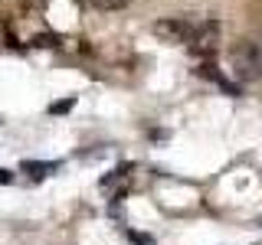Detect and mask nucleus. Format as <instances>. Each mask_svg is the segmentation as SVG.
Segmentation results:
<instances>
[{
  "mask_svg": "<svg viewBox=\"0 0 262 245\" xmlns=\"http://www.w3.org/2000/svg\"><path fill=\"white\" fill-rule=\"evenodd\" d=\"M193 30H196V23H190L187 16H164V20H158V23L151 27L154 36H158L161 43H170V46H184V43H190Z\"/></svg>",
  "mask_w": 262,
  "mask_h": 245,
  "instance_id": "obj_2",
  "label": "nucleus"
},
{
  "mask_svg": "<svg viewBox=\"0 0 262 245\" xmlns=\"http://www.w3.org/2000/svg\"><path fill=\"white\" fill-rule=\"evenodd\" d=\"M0 183H13V174H10V170H0Z\"/></svg>",
  "mask_w": 262,
  "mask_h": 245,
  "instance_id": "obj_10",
  "label": "nucleus"
},
{
  "mask_svg": "<svg viewBox=\"0 0 262 245\" xmlns=\"http://www.w3.org/2000/svg\"><path fill=\"white\" fill-rule=\"evenodd\" d=\"M20 170H23L27 177H33V180H43V177H49V174L56 170V163H46V160H23Z\"/></svg>",
  "mask_w": 262,
  "mask_h": 245,
  "instance_id": "obj_5",
  "label": "nucleus"
},
{
  "mask_svg": "<svg viewBox=\"0 0 262 245\" xmlns=\"http://www.w3.org/2000/svg\"><path fill=\"white\" fill-rule=\"evenodd\" d=\"M229 65L239 82H259L262 79V46L256 39H239L229 49Z\"/></svg>",
  "mask_w": 262,
  "mask_h": 245,
  "instance_id": "obj_1",
  "label": "nucleus"
},
{
  "mask_svg": "<svg viewBox=\"0 0 262 245\" xmlns=\"http://www.w3.org/2000/svg\"><path fill=\"white\" fill-rule=\"evenodd\" d=\"M72 108V98H66V102H56V105H49V114H66Z\"/></svg>",
  "mask_w": 262,
  "mask_h": 245,
  "instance_id": "obj_9",
  "label": "nucleus"
},
{
  "mask_svg": "<svg viewBox=\"0 0 262 245\" xmlns=\"http://www.w3.org/2000/svg\"><path fill=\"white\" fill-rule=\"evenodd\" d=\"M187 46H190V53L196 59H213L216 49H220V23H213V20L196 23V30H193V36H190Z\"/></svg>",
  "mask_w": 262,
  "mask_h": 245,
  "instance_id": "obj_3",
  "label": "nucleus"
},
{
  "mask_svg": "<svg viewBox=\"0 0 262 245\" xmlns=\"http://www.w3.org/2000/svg\"><path fill=\"white\" fill-rule=\"evenodd\" d=\"M43 10V0H0V13L10 20H23V16H36Z\"/></svg>",
  "mask_w": 262,
  "mask_h": 245,
  "instance_id": "obj_4",
  "label": "nucleus"
},
{
  "mask_svg": "<svg viewBox=\"0 0 262 245\" xmlns=\"http://www.w3.org/2000/svg\"><path fill=\"white\" fill-rule=\"evenodd\" d=\"M128 239L135 245H154V235H147V232H128Z\"/></svg>",
  "mask_w": 262,
  "mask_h": 245,
  "instance_id": "obj_8",
  "label": "nucleus"
},
{
  "mask_svg": "<svg viewBox=\"0 0 262 245\" xmlns=\"http://www.w3.org/2000/svg\"><path fill=\"white\" fill-rule=\"evenodd\" d=\"M128 180H131V163L118 167L112 177H105V180H102V186H115V190H125V186H128Z\"/></svg>",
  "mask_w": 262,
  "mask_h": 245,
  "instance_id": "obj_6",
  "label": "nucleus"
},
{
  "mask_svg": "<svg viewBox=\"0 0 262 245\" xmlns=\"http://www.w3.org/2000/svg\"><path fill=\"white\" fill-rule=\"evenodd\" d=\"M98 10H121V7H128L131 0H92Z\"/></svg>",
  "mask_w": 262,
  "mask_h": 245,
  "instance_id": "obj_7",
  "label": "nucleus"
}]
</instances>
